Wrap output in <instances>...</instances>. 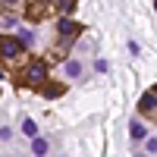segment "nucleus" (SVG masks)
I'll use <instances>...</instances> for the list:
<instances>
[{"instance_id":"1","label":"nucleus","mask_w":157,"mask_h":157,"mask_svg":"<svg viewBox=\"0 0 157 157\" xmlns=\"http://www.w3.org/2000/svg\"><path fill=\"white\" fill-rule=\"evenodd\" d=\"M44 75H47V63H44V60H29V63L16 72V85L38 88V85H44Z\"/></svg>"},{"instance_id":"2","label":"nucleus","mask_w":157,"mask_h":157,"mask_svg":"<svg viewBox=\"0 0 157 157\" xmlns=\"http://www.w3.org/2000/svg\"><path fill=\"white\" fill-rule=\"evenodd\" d=\"M57 35H60V44L54 47V54H50V57H60L63 50H66V47L75 41V35H82V25H78V22H69V19H60Z\"/></svg>"},{"instance_id":"3","label":"nucleus","mask_w":157,"mask_h":157,"mask_svg":"<svg viewBox=\"0 0 157 157\" xmlns=\"http://www.w3.org/2000/svg\"><path fill=\"white\" fill-rule=\"evenodd\" d=\"M19 54H22L19 38H16V35H0V60H3V63H13Z\"/></svg>"},{"instance_id":"4","label":"nucleus","mask_w":157,"mask_h":157,"mask_svg":"<svg viewBox=\"0 0 157 157\" xmlns=\"http://www.w3.org/2000/svg\"><path fill=\"white\" fill-rule=\"evenodd\" d=\"M50 0H25V19L29 22H44Z\"/></svg>"},{"instance_id":"5","label":"nucleus","mask_w":157,"mask_h":157,"mask_svg":"<svg viewBox=\"0 0 157 157\" xmlns=\"http://www.w3.org/2000/svg\"><path fill=\"white\" fill-rule=\"evenodd\" d=\"M138 110H141V113H157V94H154V91L141 94V101H138Z\"/></svg>"},{"instance_id":"6","label":"nucleus","mask_w":157,"mask_h":157,"mask_svg":"<svg viewBox=\"0 0 157 157\" xmlns=\"http://www.w3.org/2000/svg\"><path fill=\"white\" fill-rule=\"evenodd\" d=\"M63 91H66V85H57V82H47V88H41L44 98H60Z\"/></svg>"},{"instance_id":"7","label":"nucleus","mask_w":157,"mask_h":157,"mask_svg":"<svg viewBox=\"0 0 157 157\" xmlns=\"http://www.w3.org/2000/svg\"><path fill=\"white\" fill-rule=\"evenodd\" d=\"M54 6L63 13V16H69V13H72V6H75V0H54Z\"/></svg>"},{"instance_id":"8","label":"nucleus","mask_w":157,"mask_h":157,"mask_svg":"<svg viewBox=\"0 0 157 157\" xmlns=\"http://www.w3.org/2000/svg\"><path fill=\"white\" fill-rule=\"evenodd\" d=\"M129 132H132V138H145V135H148V132H145V126H141L138 120L129 123Z\"/></svg>"},{"instance_id":"9","label":"nucleus","mask_w":157,"mask_h":157,"mask_svg":"<svg viewBox=\"0 0 157 157\" xmlns=\"http://www.w3.org/2000/svg\"><path fill=\"white\" fill-rule=\"evenodd\" d=\"M32 151H35L38 157H41V154H47V141H44V138H35V141H32Z\"/></svg>"},{"instance_id":"10","label":"nucleus","mask_w":157,"mask_h":157,"mask_svg":"<svg viewBox=\"0 0 157 157\" xmlns=\"http://www.w3.org/2000/svg\"><path fill=\"white\" fill-rule=\"evenodd\" d=\"M22 132L32 135V138H38V126H35V120H25V123H22Z\"/></svg>"},{"instance_id":"11","label":"nucleus","mask_w":157,"mask_h":157,"mask_svg":"<svg viewBox=\"0 0 157 157\" xmlns=\"http://www.w3.org/2000/svg\"><path fill=\"white\" fill-rule=\"evenodd\" d=\"M16 3H19V0H0V10H3V16H13Z\"/></svg>"},{"instance_id":"12","label":"nucleus","mask_w":157,"mask_h":157,"mask_svg":"<svg viewBox=\"0 0 157 157\" xmlns=\"http://www.w3.org/2000/svg\"><path fill=\"white\" fill-rule=\"evenodd\" d=\"M66 72H69L72 78H75V75H82V63H75V60H72V63H66Z\"/></svg>"},{"instance_id":"13","label":"nucleus","mask_w":157,"mask_h":157,"mask_svg":"<svg viewBox=\"0 0 157 157\" xmlns=\"http://www.w3.org/2000/svg\"><path fill=\"white\" fill-rule=\"evenodd\" d=\"M148 151H151V154L157 151V138H148Z\"/></svg>"},{"instance_id":"14","label":"nucleus","mask_w":157,"mask_h":157,"mask_svg":"<svg viewBox=\"0 0 157 157\" xmlns=\"http://www.w3.org/2000/svg\"><path fill=\"white\" fill-rule=\"evenodd\" d=\"M154 10H157V0H154Z\"/></svg>"},{"instance_id":"15","label":"nucleus","mask_w":157,"mask_h":157,"mask_svg":"<svg viewBox=\"0 0 157 157\" xmlns=\"http://www.w3.org/2000/svg\"><path fill=\"white\" fill-rule=\"evenodd\" d=\"M154 94H157V88H154Z\"/></svg>"}]
</instances>
